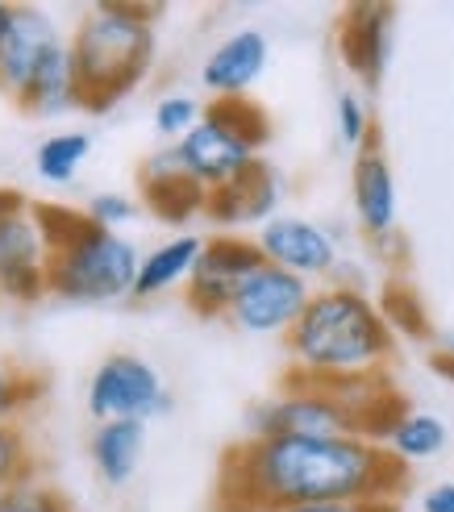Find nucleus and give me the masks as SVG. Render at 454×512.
I'll return each instance as SVG.
<instances>
[{
	"instance_id": "obj_26",
	"label": "nucleus",
	"mask_w": 454,
	"mask_h": 512,
	"mask_svg": "<svg viewBox=\"0 0 454 512\" xmlns=\"http://www.w3.org/2000/svg\"><path fill=\"white\" fill-rule=\"evenodd\" d=\"M200 117H205V105H200L196 96L171 92V96H163L159 105H155V134L167 138V142L175 146L180 138H188V134L196 130Z\"/></svg>"
},
{
	"instance_id": "obj_4",
	"label": "nucleus",
	"mask_w": 454,
	"mask_h": 512,
	"mask_svg": "<svg viewBox=\"0 0 454 512\" xmlns=\"http://www.w3.org/2000/svg\"><path fill=\"white\" fill-rule=\"evenodd\" d=\"M138 267H142V254L130 238L88 221L67 246L50 250L46 288L50 296L71 304H113L134 296Z\"/></svg>"
},
{
	"instance_id": "obj_35",
	"label": "nucleus",
	"mask_w": 454,
	"mask_h": 512,
	"mask_svg": "<svg viewBox=\"0 0 454 512\" xmlns=\"http://www.w3.org/2000/svg\"><path fill=\"white\" fill-rule=\"evenodd\" d=\"M434 371L454 383V350H434Z\"/></svg>"
},
{
	"instance_id": "obj_17",
	"label": "nucleus",
	"mask_w": 454,
	"mask_h": 512,
	"mask_svg": "<svg viewBox=\"0 0 454 512\" xmlns=\"http://www.w3.org/2000/svg\"><path fill=\"white\" fill-rule=\"evenodd\" d=\"M267 59H271L267 38L259 30H238L205 59V67H200V84L213 92V100L246 96L259 84V75L267 71Z\"/></svg>"
},
{
	"instance_id": "obj_34",
	"label": "nucleus",
	"mask_w": 454,
	"mask_h": 512,
	"mask_svg": "<svg viewBox=\"0 0 454 512\" xmlns=\"http://www.w3.org/2000/svg\"><path fill=\"white\" fill-rule=\"evenodd\" d=\"M213 512H275V508H263V504H250V500H217Z\"/></svg>"
},
{
	"instance_id": "obj_33",
	"label": "nucleus",
	"mask_w": 454,
	"mask_h": 512,
	"mask_svg": "<svg viewBox=\"0 0 454 512\" xmlns=\"http://www.w3.org/2000/svg\"><path fill=\"white\" fill-rule=\"evenodd\" d=\"M421 512H454V483H434L421 496Z\"/></svg>"
},
{
	"instance_id": "obj_16",
	"label": "nucleus",
	"mask_w": 454,
	"mask_h": 512,
	"mask_svg": "<svg viewBox=\"0 0 454 512\" xmlns=\"http://www.w3.org/2000/svg\"><path fill=\"white\" fill-rule=\"evenodd\" d=\"M138 184H142V204L159 221H167V225H188L192 217H205L209 192L184 171L180 155H175V146L159 150V155H150L142 163Z\"/></svg>"
},
{
	"instance_id": "obj_19",
	"label": "nucleus",
	"mask_w": 454,
	"mask_h": 512,
	"mask_svg": "<svg viewBox=\"0 0 454 512\" xmlns=\"http://www.w3.org/2000/svg\"><path fill=\"white\" fill-rule=\"evenodd\" d=\"M142 450H146V425L142 421H100L92 429V442H88L92 467L109 488H121V483L134 479Z\"/></svg>"
},
{
	"instance_id": "obj_6",
	"label": "nucleus",
	"mask_w": 454,
	"mask_h": 512,
	"mask_svg": "<svg viewBox=\"0 0 454 512\" xmlns=\"http://www.w3.org/2000/svg\"><path fill=\"white\" fill-rule=\"evenodd\" d=\"M246 429L250 438H355L350 417L330 396V388L292 371L284 375L280 396L259 400L246 413Z\"/></svg>"
},
{
	"instance_id": "obj_25",
	"label": "nucleus",
	"mask_w": 454,
	"mask_h": 512,
	"mask_svg": "<svg viewBox=\"0 0 454 512\" xmlns=\"http://www.w3.org/2000/svg\"><path fill=\"white\" fill-rule=\"evenodd\" d=\"M334 130H338V142L346 150H367L375 146V121H371V109L359 92H338L334 100Z\"/></svg>"
},
{
	"instance_id": "obj_36",
	"label": "nucleus",
	"mask_w": 454,
	"mask_h": 512,
	"mask_svg": "<svg viewBox=\"0 0 454 512\" xmlns=\"http://www.w3.org/2000/svg\"><path fill=\"white\" fill-rule=\"evenodd\" d=\"M13 9H17V5H0V38H5V30H9V21H13Z\"/></svg>"
},
{
	"instance_id": "obj_21",
	"label": "nucleus",
	"mask_w": 454,
	"mask_h": 512,
	"mask_svg": "<svg viewBox=\"0 0 454 512\" xmlns=\"http://www.w3.org/2000/svg\"><path fill=\"white\" fill-rule=\"evenodd\" d=\"M392 458H400V463H421V458H434L446 450V421L434 417V413H417V408H409L405 421H400L392 429V438L384 446Z\"/></svg>"
},
{
	"instance_id": "obj_3",
	"label": "nucleus",
	"mask_w": 454,
	"mask_h": 512,
	"mask_svg": "<svg viewBox=\"0 0 454 512\" xmlns=\"http://www.w3.org/2000/svg\"><path fill=\"white\" fill-rule=\"evenodd\" d=\"M159 13V5H130V0H105L84 9L67 42L75 80H80V109L109 113L146 80L155 59Z\"/></svg>"
},
{
	"instance_id": "obj_11",
	"label": "nucleus",
	"mask_w": 454,
	"mask_h": 512,
	"mask_svg": "<svg viewBox=\"0 0 454 512\" xmlns=\"http://www.w3.org/2000/svg\"><path fill=\"white\" fill-rule=\"evenodd\" d=\"M175 155H180L184 171L196 179L205 192L221 188V184H230L234 175H242L255 159H263L255 146H250L238 130H230V125H221L217 117H200V125L175 142Z\"/></svg>"
},
{
	"instance_id": "obj_30",
	"label": "nucleus",
	"mask_w": 454,
	"mask_h": 512,
	"mask_svg": "<svg viewBox=\"0 0 454 512\" xmlns=\"http://www.w3.org/2000/svg\"><path fill=\"white\" fill-rule=\"evenodd\" d=\"M38 221H42L46 246H50V250H59V246H67V242L88 225V213L63 209V204H38Z\"/></svg>"
},
{
	"instance_id": "obj_18",
	"label": "nucleus",
	"mask_w": 454,
	"mask_h": 512,
	"mask_svg": "<svg viewBox=\"0 0 454 512\" xmlns=\"http://www.w3.org/2000/svg\"><path fill=\"white\" fill-rule=\"evenodd\" d=\"M200 250H205V238L196 234H175L163 246L146 250L142 254V267H138V284H134V300H155L171 288H188V279L200 263Z\"/></svg>"
},
{
	"instance_id": "obj_13",
	"label": "nucleus",
	"mask_w": 454,
	"mask_h": 512,
	"mask_svg": "<svg viewBox=\"0 0 454 512\" xmlns=\"http://www.w3.org/2000/svg\"><path fill=\"white\" fill-rule=\"evenodd\" d=\"M396 9L392 5H350L338 21V55L363 88H380L392 55Z\"/></svg>"
},
{
	"instance_id": "obj_28",
	"label": "nucleus",
	"mask_w": 454,
	"mask_h": 512,
	"mask_svg": "<svg viewBox=\"0 0 454 512\" xmlns=\"http://www.w3.org/2000/svg\"><path fill=\"white\" fill-rule=\"evenodd\" d=\"M25 479H34V450L21 425H0V496Z\"/></svg>"
},
{
	"instance_id": "obj_31",
	"label": "nucleus",
	"mask_w": 454,
	"mask_h": 512,
	"mask_svg": "<svg viewBox=\"0 0 454 512\" xmlns=\"http://www.w3.org/2000/svg\"><path fill=\"white\" fill-rule=\"evenodd\" d=\"M134 217H138V200L125 196V192H100L88 204V221L105 225V229H121V225H130Z\"/></svg>"
},
{
	"instance_id": "obj_1",
	"label": "nucleus",
	"mask_w": 454,
	"mask_h": 512,
	"mask_svg": "<svg viewBox=\"0 0 454 512\" xmlns=\"http://www.w3.org/2000/svg\"><path fill=\"white\" fill-rule=\"evenodd\" d=\"M409 467L363 438H246L225 450L217 500L296 512L334 500H400Z\"/></svg>"
},
{
	"instance_id": "obj_10",
	"label": "nucleus",
	"mask_w": 454,
	"mask_h": 512,
	"mask_svg": "<svg viewBox=\"0 0 454 512\" xmlns=\"http://www.w3.org/2000/svg\"><path fill=\"white\" fill-rule=\"evenodd\" d=\"M255 242H259L267 263L309 279V284H317V279H334V271L342 263L330 229L317 225V221H305V217H275L259 229Z\"/></svg>"
},
{
	"instance_id": "obj_8",
	"label": "nucleus",
	"mask_w": 454,
	"mask_h": 512,
	"mask_svg": "<svg viewBox=\"0 0 454 512\" xmlns=\"http://www.w3.org/2000/svg\"><path fill=\"white\" fill-rule=\"evenodd\" d=\"M313 292L317 288L309 284V279H300V275L275 267V263H263L238 288L225 321H230L234 329H242V334H259V338L280 334V338H288L296 329V321L305 317Z\"/></svg>"
},
{
	"instance_id": "obj_15",
	"label": "nucleus",
	"mask_w": 454,
	"mask_h": 512,
	"mask_svg": "<svg viewBox=\"0 0 454 512\" xmlns=\"http://www.w3.org/2000/svg\"><path fill=\"white\" fill-rule=\"evenodd\" d=\"M350 196H355V217L363 225V234L380 246L392 250L396 246V175L392 163L384 159L380 146H367L355 155L350 167Z\"/></svg>"
},
{
	"instance_id": "obj_29",
	"label": "nucleus",
	"mask_w": 454,
	"mask_h": 512,
	"mask_svg": "<svg viewBox=\"0 0 454 512\" xmlns=\"http://www.w3.org/2000/svg\"><path fill=\"white\" fill-rule=\"evenodd\" d=\"M0 512H67V500L38 479H25L0 496Z\"/></svg>"
},
{
	"instance_id": "obj_23",
	"label": "nucleus",
	"mask_w": 454,
	"mask_h": 512,
	"mask_svg": "<svg viewBox=\"0 0 454 512\" xmlns=\"http://www.w3.org/2000/svg\"><path fill=\"white\" fill-rule=\"evenodd\" d=\"M209 117H217L221 125L238 130L255 150H263L271 142V117L263 113V105H255L250 96H225V100H209L205 105Z\"/></svg>"
},
{
	"instance_id": "obj_22",
	"label": "nucleus",
	"mask_w": 454,
	"mask_h": 512,
	"mask_svg": "<svg viewBox=\"0 0 454 512\" xmlns=\"http://www.w3.org/2000/svg\"><path fill=\"white\" fill-rule=\"evenodd\" d=\"M92 150V138L84 130H63V134H50L42 146H38V175L46 184H71L80 175L84 159Z\"/></svg>"
},
{
	"instance_id": "obj_5",
	"label": "nucleus",
	"mask_w": 454,
	"mask_h": 512,
	"mask_svg": "<svg viewBox=\"0 0 454 512\" xmlns=\"http://www.w3.org/2000/svg\"><path fill=\"white\" fill-rule=\"evenodd\" d=\"M50 246L38 221V204L13 188H0V296L13 304H34L46 288Z\"/></svg>"
},
{
	"instance_id": "obj_2",
	"label": "nucleus",
	"mask_w": 454,
	"mask_h": 512,
	"mask_svg": "<svg viewBox=\"0 0 454 512\" xmlns=\"http://www.w3.org/2000/svg\"><path fill=\"white\" fill-rule=\"evenodd\" d=\"M284 346L292 358V375L334 383L384 371L396 350V334L380 313V300H371L363 288L321 284Z\"/></svg>"
},
{
	"instance_id": "obj_9",
	"label": "nucleus",
	"mask_w": 454,
	"mask_h": 512,
	"mask_svg": "<svg viewBox=\"0 0 454 512\" xmlns=\"http://www.w3.org/2000/svg\"><path fill=\"white\" fill-rule=\"evenodd\" d=\"M263 250L255 238L242 234H213L200 250V263L184 288V300L196 317H230L238 288L263 267Z\"/></svg>"
},
{
	"instance_id": "obj_20",
	"label": "nucleus",
	"mask_w": 454,
	"mask_h": 512,
	"mask_svg": "<svg viewBox=\"0 0 454 512\" xmlns=\"http://www.w3.org/2000/svg\"><path fill=\"white\" fill-rule=\"evenodd\" d=\"M17 109L30 117H63L71 109H80V80H75V63H71L67 42L38 67L30 88L17 96Z\"/></svg>"
},
{
	"instance_id": "obj_12",
	"label": "nucleus",
	"mask_w": 454,
	"mask_h": 512,
	"mask_svg": "<svg viewBox=\"0 0 454 512\" xmlns=\"http://www.w3.org/2000/svg\"><path fill=\"white\" fill-rule=\"evenodd\" d=\"M280 200H284V179L267 159H255L242 175H234L230 184H221L209 192L205 217L217 229H238V225H267L280 217Z\"/></svg>"
},
{
	"instance_id": "obj_24",
	"label": "nucleus",
	"mask_w": 454,
	"mask_h": 512,
	"mask_svg": "<svg viewBox=\"0 0 454 512\" xmlns=\"http://www.w3.org/2000/svg\"><path fill=\"white\" fill-rule=\"evenodd\" d=\"M380 313L392 325V334H409L417 342H430V317H425V304L417 300V292L409 284L392 279L380 296Z\"/></svg>"
},
{
	"instance_id": "obj_7",
	"label": "nucleus",
	"mask_w": 454,
	"mask_h": 512,
	"mask_svg": "<svg viewBox=\"0 0 454 512\" xmlns=\"http://www.w3.org/2000/svg\"><path fill=\"white\" fill-rule=\"evenodd\" d=\"M88 413L100 421H155L171 413L163 375L138 354H109L88 379Z\"/></svg>"
},
{
	"instance_id": "obj_32",
	"label": "nucleus",
	"mask_w": 454,
	"mask_h": 512,
	"mask_svg": "<svg viewBox=\"0 0 454 512\" xmlns=\"http://www.w3.org/2000/svg\"><path fill=\"white\" fill-rule=\"evenodd\" d=\"M296 512H400V500H334V504H309Z\"/></svg>"
},
{
	"instance_id": "obj_14",
	"label": "nucleus",
	"mask_w": 454,
	"mask_h": 512,
	"mask_svg": "<svg viewBox=\"0 0 454 512\" xmlns=\"http://www.w3.org/2000/svg\"><path fill=\"white\" fill-rule=\"evenodd\" d=\"M63 46L59 25L34 5H17L5 38H0V88L13 100L30 88L38 67Z\"/></svg>"
},
{
	"instance_id": "obj_27",
	"label": "nucleus",
	"mask_w": 454,
	"mask_h": 512,
	"mask_svg": "<svg viewBox=\"0 0 454 512\" xmlns=\"http://www.w3.org/2000/svg\"><path fill=\"white\" fill-rule=\"evenodd\" d=\"M38 392H42V379L0 358V425H17V417L38 400Z\"/></svg>"
}]
</instances>
